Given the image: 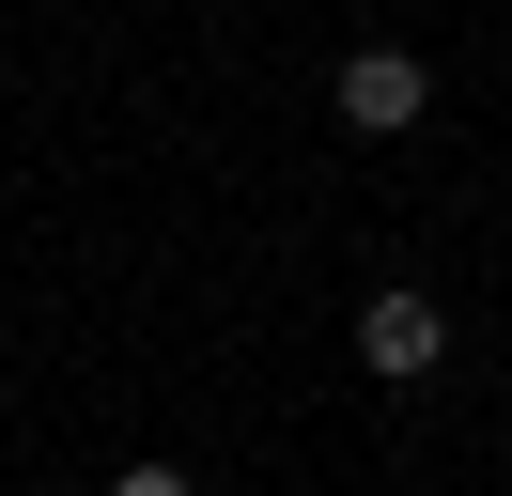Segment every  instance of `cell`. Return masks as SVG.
I'll list each match as a JSON object with an SVG mask.
<instances>
[{"label": "cell", "mask_w": 512, "mask_h": 496, "mask_svg": "<svg viewBox=\"0 0 512 496\" xmlns=\"http://www.w3.org/2000/svg\"><path fill=\"white\" fill-rule=\"evenodd\" d=\"M357 372H373V388H435V372H450V310L388 279V295L357 310Z\"/></svg>", "instance_id": "cell-1"}, {"label": "cell", "mask_w": 512, "mask_h": 496, "mask_svg": "<svg viewBox=\"0 0 512 496\" xmlns=\"http://www.w3.org/2000/svg\"><path fill=\"white\" fill-rule=\"evenodd\" d=\"M419 109H435V62H419V47H357L342 62V124H357V140H404Z\"/></svg>", "instance_id": "cell-2"}, {"label": "cell", "mask_w": 512, "mask_h": 496, "mask_svg": "<svg viewBox=\"0 0 512 496\" xmlns=\"http://www.w3.org/2000/svg\"><path fill=\"white\" fill-rule=\"evenodd\" d=\"M109 496H202V481H187V465H125Z\"/></svg>", "instance_id": "cell-3"}]
</instances>
